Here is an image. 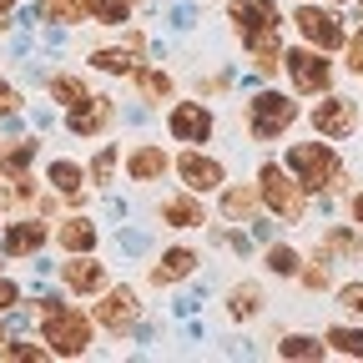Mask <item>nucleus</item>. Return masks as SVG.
I'll use <instances>...</instances> for the list:
<instances>
[{"instance_id":"f257e3e1","label":"nucleus","mask_w":363,"mask_h":363,"mask_svg":"<svg viewBox=\"0 0 363 363\" xmlns=\"http://www.w3.org/2000/svg\"><path fill=\"white\" fill-rule=\"evenodd\" d=\"M40 328H45L51 353H61V358H81L91 343V323L76 308H66L61 298H40Z\"/></svg>"},{"instance_id":"f03ea898","label":"nucleus","mask_w":363,"mask_h":363,"mask_svg":"<svg viewBox=\"0 0 363 363\" xmlns=\"http://www.w3.org/2000/svg\"><path fill=\"white\" fill-rule=\"evenodd\" d=\"M288 172L303 182V192H328L343 182V162L328 142H298L288 147Z\"/></svg>"},{"instance_id":"7ed1b4c3","label":"nucleus","mask_w":363,"mask_h":363,"mask_svg":"<svg viewBox=\"0 0 363 363\" xmlns=\"http://www.w3.org/2000/svg\"><path fill=\"white\" fill-rule=\"evenodd\" d=\"M257 182H262V202L278 212L283 222H303V212H308V197H303V182L293 177V172H283L278 162H267L262 172H257Z\"/></svg>"},{"instance_id":"20e7f679","label":"nucleus","mask_w":363,"mask_h":363,"mask_svg":"<svg viewBox=\"0 0 363 363\" xmlns=\"http://www.w3.org/2000/svg\"><path fill=\"white\" fill-rule=\"evenodd\" d=\"M293 121H298V101L278 96V91H262V96H252V106H247V126H252L257 142H272V136H283Z\"/></svg>"},{"instance_id":"39448f33","label":"nucleus","mask_w":363,"mask_h":363,"mask_svg":"<svg viewBox=\"0 0 363 363\" xmlns=\"http://www.w3.org/2000/svg\"><path fill=\"white\" fill-rule=\"evenodd\" d=\"M283 66L293 76V86L303 91V96H323L328 81H333V66L323 61V51L318 45H298V51H283Z\"/></svg>"},{"instance_id":"423d86ee","label":"nucleus","mask_w":363,"mask_h":363,"mask_svg":"<svg viewBox=\"0 0 363 363\" xmlns=\"http://www.w3.org/2000/svg\"><path fill=\"white\" fill-rule=\"evenodd\" d=\"M313 126H318L323 142H348V136L358 131V101H348V96H323V101L313 106Z\"/></svg>"},{"instance_id":"0eeeda50","label":"nucleus","mask_w":363,"mask_h":363,"mask_svg":"<svg viewBox=\"0 0 363 363\" xmlns=\"http://www.w3.org/2000/svg\"><path fill=\"white\" fill-rule=\"evenodd\" d=\"M293 26H298V35L308 45H318V51H338V45H343V21L328 6H303L293 16Z\"/></svg>"},{"instance_id":"6e6552de","label":"nucleus","mask_w":363,"mask_h":363,"mask_svg":"<svg viewBox=\"0 0 363 363\" xmlns=\"http://www.w3.org/2000/svg\"><path fill=\"white\" fill-rule=\"evenodd\" d=\"M233 26H238L242 40H252L262 30H278V6H272V0H238V6H233Z\"/></svg>"},{"instance_id":"1a4fd4ad","label":"nucleus","mask_w":363,"mask_h":363,"mask_svg":"<svg viewBox=\"0 0 363 363\" xmlns=\"http://www.w3.org/2000/svg\"><path fill=\"white\" fill-rule=\"evenodd\" d=\"M172 136H177V142H207V136H212V111L197 106V101L172 106Z\"/></svg>"},{"instance_id":"9d476101","label":"nucleus","mask_w":363,"mask_h":363,"mask_svg":"<svg viewBox=\"0 0 363 363\" xmlns=\"http://www.w3.org/2000/svg\"><path fill=\"white\" fill-rule=\"evenodd\" d=\"M177 172H182V182H187L192 192H212L217 182H222V167L212 157H202V152H187V157L177 162Z\"/></svg>"},{"instance_id":"9b49d317","label":"nucleus","mask_w":363,"mask_h":363,"mask_svg":"<svg viewBox=\"0 0 363 363\" xmlns=\"http://www.w3.org/2000/svg\"><path fill=\"white\" fill-rule=\"evenodd\" d=\"M106 121H111V101H106V96H86V101L71 111V131H81V136L101 131Z\"/></svg>"},{"instance_id":"f8f14e48","label":"nucleus","mask_w":363,"mask_h":363,"mask_svg":"<svg viewBox=\"0 0 363 363\" xmlns=\"http://www.w3.org/2000/svg\"><path fill=\"white\" fill-rule=\"evenodd\" d=\"M101 323L111 328V333H126L131 323H136V298L121 288V293H111L106 303H101Z\"/></svg>"},{"instance_id":"ddd939ff","label":"nucleus","mask_w":363,"mask_h":363,"mask_svg":"<svg viewBox=\"0 0 363 363\" xmlns=\"http://www.w3.org/2000/svg\"><path fill=\"white\" fill-rule=\"evenodd\" d=\"M197 267V252H187V247H172L157 267H152V283L162 288V283H177V278H187V272Z\"/></svg>"},{"instance_id":"4468645a","label":"nucleus","mask_w":363,"mask_h":363,"mask_svg":"<svg viewBox=\"0 0 363 363\" xmlns=\"http://www.w3.org/2000/svg\"><path fill=\"white\" fill-rule=\"evenodd\" d=\"M247 45H252V66H257L262 76H272V71L283 66V45H278V30H262V35H252Z\"/></svg>"},{"instance_id":"2eb2a0df","label":"nucleus","mask_w":363,"mask_h":363,"mask_svg":"<svg viewBox=\"0 0 363 363\" xmlns=\"http://www.w3.org/2000/svg\"><path fill=\"white\" fill-rule=\"evenodd\" d=\"M101 283H106L101 262H91V257H81V262H66V288H76V293H96Z\"/></svg>"},{"instance_id":"dca6fc26","label":"nucleus","mask_w":363,"mask_h":363,"mask_svg":"<svg viewBox=\"0 0 363 363\" xmlns=\"http://www.w3.org/2000/svg\"><path fill=\"white\" fill-rule=\"evenodd\" d=\"M126 167H131V182H157L167 172V157H162V147H136Z\"/></svg>"},{"instance_id":"f3484780","label":"nucleus","mask_w":363,"mask_h":363,"mask_svg":"<svg viewBox=\"0 0 363 363\" xmlns=\"http://www.w3.org/2000/svg\"><path fill=\"white\" fill-rule=\"evenodd\" d=\"M40 242H45V227H40V222H16L11 233H6V252H11V257H26V252H35Z\"/></svg>"},{"instance_id":"a211bd4d","label":"nucleus","mask_w":363,"mask_h":363,"mask_svg":"<svg viewBox=\"0 0 363 363\" xmlns=\"http://www.w3.org/2000/svg\"><path fill=\"white\" fill-rule=\"evenodd\" d=\"M81 6H86V16H96L101 26H121L131 16V0H81Z\"/></svg>"},{"instance_id":"6ab92c4d","label":"nucleus","mask_w":363,"mask_h":363,"mask_svg":"<svg viewBox=\"0 0 363 363\" xmlns=\"http://www.w3.org/2000/svg\"><path fill=\"white\" fill-rule=\"evenodd\" d=\"M162 217H167L172 227H202V207H197L192 197H172V202L162 207Z\"/></svg>"},{"instance_id":"aec40b11","label":"nucleus","mask_w":363,"mask_h":363,"mask_svg":"<svg viewBox=\"0 0 363 363\" xmlns=\"http://www.w3.org/2000/svg\"><path fill=\"white\" fill-rule=\"evenodd\" d=\"M323 348H328L323 338H308V333H293V338H283V343H278V353H283V358H323Z\"/></svg>"},{"instance_id":"412c9836","label":"nucleus","mask_w":363,"mask_h":363,"mask_svg":"<svg viewBox=\"0 0 363 363\" xmlns=\"http://www.w3.org/2000/svg\"><path fill=\"white\" fill-rule=\"evenodd\" d=\"M61 242H66L71 252H86L91 242H96V227H91V222H81V217H71V222L61 227Z\"/></svg>"},{"instance_id":"4be33fe9","label":"nucleus","mask_w":363,"mask_h":363,"mask_svg":"<svg viewBox=\"0 0 363 363\" xmlns=\"http://www.w3.org/2000/svg\"><path fill=\"white\" fill-rule=\"evenodd\" d=\"M51 96H56L61 106H81V101H86V86H81V76H56V81H51Z\"/></svg>"},{"instance_id":"5701e85b","label":"nucleus","mask_w":363,"mask_h":363,"mask_svg":"<svg viewBox=\"0 0 363 363\" xmlns=\"http://www.w3.org/2000/svg\"><path fill=\"white\" fill-rule=\"evenodd\" d=\"M328 343L343 358H363V328H328Z\"/></svg>"},{"instance_id":"b1692460","label":"nucleus","mask_w":363,"mask_h":363,"mask_svg":"<svg viewBox=\"0 0 363 363\" xmlns=\"http://www.w3.org/2000/svg\"><path fill=\"white\" fill-rule=\"evenodd\" d=\"M81 0H40V16H51V21H61V26H71V21H81Z\"/></svg>"},{"instance_id":"393cba45","label":"nucleus","mask_w":363,"mask_h":363,"mask_svg":"<svg viewBox=\"0 0 363 363\" xmlns=\"http://www.w3.org/2000/svg\"><path fill=\"white\" fill-rule=\"evenodd\" d=\"M252 202H257V192H247V187H233V192L222 197V212H227V217H247V212H252Z\"/></svg>"},{"instance_id":"a878e982","label":"nucleus","mask_w":363,"mask_h":363,"mask_svg":"<svg viewBox=\"0 0 363 363\" xmlns=\"http://www.w3.org/2000/svg\"><path fill=\"white\" fill-rule=\"evenodd\" d=\"M136 86H142L147 96H152V101H157V96H167V91H172V81H167L162 71H136Z\"/></svg>"},{"instance_id":"bb28decb","label":"nucleus","mask_w":363,"mask_h":363,"mask_svg":"<svg viewBox=\"0 0 363 363\" xmlns=\"http://www.w3.org/2000/svg\"><path fill=\"white\" fill-rule=\"evenodd\" d=\"M267 267L283 272V278H293V272H298V252H293V247H272V252H267Z\"/></svg>"},{"instance_id":"cd10ccee","label":"nucleus","mask_w":363,"mask_h":363,"mask_svg":"<svg viewBox=\"0 0 363 363\" xmlns=\"http://www.w3.org/2000/svg\"><path fill=\"white\" fill-rule=\"evenodd\" d=\"M51 182H56L61 192H76V187H81V167H71V162H56V167H51Z\"/></svg>"},{"instance_id":"c85d7f7f","label":"nucleus","mask_w":363,"mask_h":363,"mask_svg":"<svg viewBox=\"0 0 363 363\" xmlns=\"http://www.w3.org/2000/svg\"><path fill=\"white\" fill-rule=\"evenodd\" d=\"M257 303H262V298H257V288H238V293H233V318H252V313H257Z\"/></svg>"},{"instance_id":"c756f323","label":"nucleus","mask_w":363,"mask_h":363,"mask_svg":"<svg viewBox=\"0 0 363 363\" xmlns=\"http://www.w3.org/2000/svg\"><path fill=\"white\" fill-rule=\"evenodd\" d=\"M328 247H338V252L358 257V252H363V238H358V233H343V227H338V233H328Z\"/></svg>"},{"instance_id":"7c9ffc66","label":"nucleus","mask_w":363,"mask_h":363,"mask_svg":"<svg viewBox=\"0 0 363 363\" xmlns=\"http://www.w3.org/2000/svg\"><path fill=\"white\" fill-rule=\"evenodd\" d=\"M338 308L353 313V318H363V283H348V288L338 293Z\"/></svg>"},{"instance_id":"2f4dec72","label":"nucleus","mask_w":363,"mask_h":363,"mask_svg":"<svg viewBox=\"0 0 363 363\" xmlns=\"http://www.w3.org/2000/svg\"><path fill=\"white\" fill-rule=\"evenodd\" d=\"M96 66L101 71H131V56L126 51H96Z\"/></svg>"},{"instance_id":"473e14b6","label":"nucleus","mask_w":363,"mask_h":363,"mask_svg":"<svg viewBox=\"0 0 363 363\" xmlns=\"http://www.w3.org/2000/svg\"><path fill=\"white\" fill-rule=\"evenodd\" d=\"M0 358H26L30 363V358H40V348L35 343H0Z\"/></svg>"},{"instance_id":"72a5a7b5","label":"nucleus","mask_w":363,"mask_h":363,"mask_svg":"<svg viewBox=\"0 0 363 363\" xmlns=\"http://www.w3.org/2000/svg\"><path fill=\"white\" fill-rule=\"evenodd\" d=\"M111 167H116V152L106 147V152H101L96 162H91V177H96V182H106V177H111Z\"/></svg>"},{"instance_id":"f704fd0d","label":"nucleus","mask_w":363,"mask_h":363,"mask_svg":"<svg viewBox=\"0 0 363 363\" xmlns=\"http://www.w3.org/2000/svg\"><path fill=\"white\" fill-rule=\"evenodd\" d=\"M348 71H353V76H363V30L348 40Z\"/></svg>"},{"instance_id":"c9c22d12","label":"nucleus","mask_w":363,"mask_h":363,"mask_svg":"<svg viewBox=\"0 0 363 363\" xmlns=\"http://www.w3.org/2000/svg\"><path fill=\"white\" fill-rule=\"evenodd\" d=\"M21 111V101H16V86H6L0 81V116H16Z\"/></svg>"},{"instance_id":"e433bc0d","label":"nucleus","mask_w":363,"mask_h":363,"mask_svg":"<svg viewBox=\"0 0 363 363\" xmlns=\"http://www.w3.org/2000/svg\"><path fill=\"white\" fill-rule=\"evenodd\" d=\"M11 308H16V283L0 278V313H11Z\"/></svg>"},{"instance_id":"4c0bfd02","label":"nucleus","mask_w":363,"mask_h":363,"mask_svg":"<svg viewBox=\"0 0 363 363\" xmlns=\"http://www.w3.org/2000/svg\"><path fill=\"white\" fill-rule=\"evenodd\" d=\"M303 283H308V288H323V283H328V272H323V267H308V272H303Z\"/></svg>"},{"instance_id":"58836bf2","label":"nucleus","mask_w":363,"mask_h":363,"mask_svg":"<svg viewBox=\"0 0 363 363\" xmlns=\"http://www.w3.org/2000/svg\"><path fill=\"white\" fill-rule=\"evenodd\" d=\"M348 207H353V222L363 227V192H353V202H348Z\"/></svg>"},{"instance_id":"ea45409f","label":"nucleus","mask_w":363,"mask_h":363,"mask_svg":"<svg viewBox=\"0 0 363 363\" xmlns=\"http://www.w3.org/2000/svg\"><path fill=\"white\" fill-rule=\"evenodd\" d=\"M11 6H16V0H0V21H6V11H11Z\"/></svg>"},{"instance_id":"a19ab883","label":"nucleus","mask_w":363,"mask_h":363,"mask_svg":"<svg viewBox=\"0 0 363 363\" xmlns=\"http://www.w3.org/2000/svg\"><path fill=\"white\" fill-rule=\"evenodd\" d=\"M358 11H363V0H358Z\"/></svg>"}]
</instances>
